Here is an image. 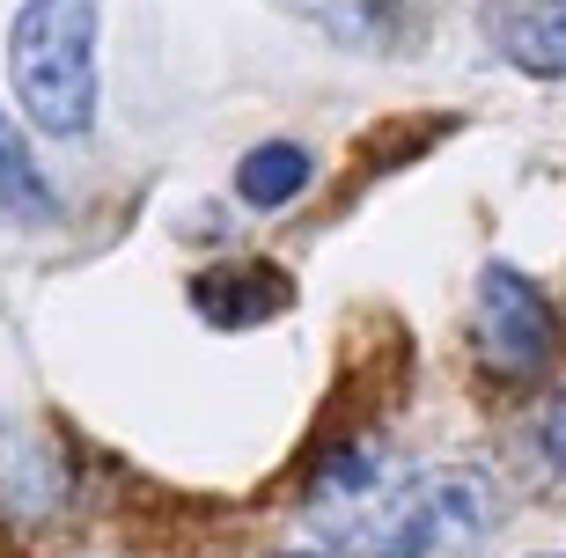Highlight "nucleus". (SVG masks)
<instances>
[{"label":"nucleus","mask_w":566,"mask_h":558,"mask_svg":"<svg viewBox=\"0 0 566 558\" xmlns=\"http://www.w3.org/2000/svg\"><path fill=\"white\" fill-rule=\"evenodd\" d=\"M471 346H479V368L493 382H537L559 360V309H552V294L523 265L493 257L479 272V294H471Z\"/></svg>","instance_id":"nucleus-3"},{"label":"nucleus","mask_w":566,"mask_h":558,"mask_svg":"<svg viewBox=\"0 0 566 558\" xmlns=\"http://www.w3.org/2000/svg\"><path fill=\"white\" fill-rule=\"evenodd\" d=\"M530 441H537V455H545L552 471H559V477H566V390H559V397H552L545 412H537V427H530Z\"/></svg>","instance_id":"nucleus-10"},{"label":"nucleus","mask_w":566,"mask_h":558,"mask_svg":"<svg viewBox=\"0 0 566 558\" xmlns=\"http://www.w3.org/2000/svg\"><path fill=\"white\" fill-rule=\"evenodd\" d=\"M191 309L207 316L213 331H251V324H273L294 309V280L280 265H207L191 280Z\"/></svg>","instance_id":"nucleus-6"},{"label":"nucleus","mask_w":566,"mask_h":558,"mask_svg":"<svg viewBox=\"0 0 566 558\" xmlns=\"http://www.w3.org/2000/svg\"><path fill=\"white\" fill-rule=\"evenodd\" d=\"M316 185V155L302 140H258L243 162H235V199L258 213H280L294 207L302 191Z\"/></svg>","instance_id":"nucleus-8"},{"label":"nucleus","mask_w":566,"mask_h":558,"mask_svg":"<svg viewBox=\"0 0 566 558\" xmlns=\"http://www.w3.org/2000/svg\"><path fill=\"white\" fill-rule=\"evenodd\" d=\"M507 522V485L479 463L390 471L376 493L316 507V551L332 558H457Z\"/></svg>","instance_id":"nucleus-1"},{"label":"nucleus","mask_w":566,"mask_h":558,"mask_svg":"<svg viewBox=\"0 0 566 558\" xmlns=\"http://www.w3.org/2000/svg\"><path fill=\"white\" fill-rule=\"evenodd\" d=\"M0 221L8 228H52L60 221V191L44 177V162L30 155L22 125L0 110Z\"/></svg>","instance_id":"nucleus-7"},{"label":"nucleus","mask_w":566,"mask_h":558,"mask_svg":"<svg viewBox=\"0 0 566 558\" xmlns=\"http://www.w3.org/2000/svg\"><path fill=\"white\" fill-rule=\"evenodd\" d=\"M280 8L316 22V30H332L354 52H382V44L398 38V0H280Z\"/></svg>","instance_id":"nucleus-9"},{"label":"nucleus","mask_w":566,"mask_h":558,"mask_svg":"<svg viewBox=\"0 0 566 558\" xmlns=\"http://www.w3.org/2000/svg\"><path fill=\"white\" fill-rule=\"evenodd\" d=\"M74 507V463H66L38 427L0 419V515L15 529H44Z\"/></svg>","instance_id":"nucleus-4"},{"label":"nucleus","mask_w":566,"mask_h":558,"mask_svg":"<svg viewBox=\"0 0 566 558\" xmlns=\"http://www.w3.org/2000/svg\"><path fill=\"white\" fill-rule=\"evenodd\" d=\"M485 44L530 82H566V0H485Z\"/></svg>","instance_id":"nucleus-5"},{"label":"nucleus","mask_w":566,"mask_h":558,"mask_svg":"<svg viewBox=\"0 0 566 558\" xmlns=\"http://www.w3.org/2000/svg\"><path fill=\"white\" fill-rule=\"evenodd\" d=\"M280 558H332V551H280Z\"/></svg>","instance_id":"nucleus-11"},{"label":"nucleus","mask_w":566,"mask_h":558,"mask_svg":"<svg viewBox=\"0 0 566 558\" xmlns=\"http://www.w3.org/2000/svg\"><path fill=\"white\" fill-rule=\"evenodd\" d=\"M552 558H559V551H552Z\"/></svg>","instance_id":"nucleus-12"},{"label":"nucleus","mask_w":566,"mask_h":558,"mask_svg":"<svg viewBox=\"0 0 566 558\" xmlns=\"http://www.w3.org/2000/svg\"><path fill=\"white\" fill-rule=\"evenodd\" d=\"M8 88L52 140L96 125V0H22L8 22Z\"/></svg>","instance_id":"nucleus-2"}]
</instances>
